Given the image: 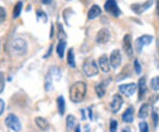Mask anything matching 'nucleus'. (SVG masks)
<instances>
[{
    "instance_id": "obj_10",
    "label": "nucleus",
    "mask_w": 159,
    "mask_h": 132,
    "mask_svg": "<svg viewBox=\"0 0 159 132\" xmlns=\"http://www.w3.org/2000/svg\"><path fill=\"white\" fill-rule=\"evenodd\" d=\"M123 49L125 51V54L127 55V57H133L134 51H133V45H132V36H131V35L126 34L123 37Z\"/></svg>"
},
{
    "instance_id": "obj_40",
    "label": "nucleus",
    "mask_w": 159,
    "mask_h": 132,
    "mask_svg": "<svg viewBox=\"0 0 159 132\" xmlns=\"http://www.w3.org/2000/svg\"><path fill=\"white\" fill-rule=\"evenodd\" d=\"M53 36V25H51V38Z\"/></svg>"
},
{
    "instance_id": "obj_29",
    "label": "nucleus",
    "mask_w": 159,
    "mask_h": 132,
    "mask_svg": "<svg viewBox=\"0 0 159 132\" xmlns=\"http://www.w3.org/2000/svg\"><path fill=\"white\" fill-rule=\"evenodd\" d=\"M140 132H148V125L146 121H142L139 123Z\"/></svg>"
},
{
    "instance_id": "obj_9",
    "label": "nucleus",
    "mask_w": 159,
    "mask_h": 132,
    "mask_svg": "<svg viewBox=\"0 0 159 132\" xmlns=\"http://www.w3.org/2000/svg\"><path fill=\"white\" fill-rule=\"evenodd\" d=\"M122 61V56H121V52L118 49L113 50V52L111 53L110 56V64L111 67H112L114 69L118 68Z\"/></svg>"
},
{
    "instance_id": "obj_26",
    "label": "nucleus",
    "mask_w": 159,
    "mask_h": 132,
    "mask_svg": "<svg viewBox=\"0 0 159 132\" xmlns=\"http://www.w3.org/2000/svg\"><path fill=\"white\" fill-rule=\"evenodd\" d=\"M75 117L74 115H69L67 117H66V128L68 130H72L74 128V125H75Z\"/></svg>"
},
{
    "instance_id": "obj_31",
    "label": "nucleus",
    "mask_w": 159,
    "mask_h": 132,
    "mask_svg": "<svg viewBox=\"0 0 159 132\" xmlns=\"http://www.w3.org/2000/svg\"><path fill=\"white\" fill-rule=\"evenodd\" d=\"M6 19V11L3 6H0V24L5 21Z\"/></svg>"
},
{
    "instance_id": "obj_28",
    "label": "nucleus",
    "mask_w": 159,
    "mask_h": 132,
    "mask_svg": "<svg viewBox=\"0 0 159 132\" xmlns=\"http://www.w3.org/2000/svg\"><path fill=\"white\" fill-rule=\"evenodd\" d=\"M5 84H6V78L3 72H0V93L4 92L5 90Z\"/></svg>"
},
{
    "instance_id": "obj_22",
    "label": "nucleus",
    "mask_w": 159,
    "mask_h": 132,
    "mask_svg": "<svg viewBox=\"0 0 159 132\" xmlns=\"http://www.w3.org/2000/svg\"><path fill=\"white\" fill-rule=\"evenodd\" d=\"M96 93L97 95L99 97V98H102L105 94V92H106V84L104 82H101L99 84H97L96 88Z\"/></svg>"
},
{
    "instance_id": "obj_24",
    "label": "nucleus",
    "mask_w": 159,
    "mask_h": 132,
    "mask_svg": "<svg viewBox=\"0 0 159 132\" xmlns=\"http://www.w3.org/2000/svg\"><path fill=\"white\" fill-rule=\"evenodd\" d=\"M53 77L51 76L50 73H48V75H46L45 78V90L46 92H51L53 90Z\"/></svg>"
},
{
    "instance_id": "obj_15",
    "label": "nucleus",
    "mask_w": 159,
    "mask_h": 132,
    "mask_svg": "<svg viewBox=\"0 0 159 132\" xmlns=\"http://www.w3.org/2000/svg\"><path fill=\"white\" fill-rule=\"evenodd\" d=\"M134 109L133 106H129L127 109L124 112V114L122 115V120L126 122V123H131L134 121Z\"/></svg>"
},
{
    "instance_id": "obj_20",
    "label": "nucleus",
    "mask_w": 159,
    "mask_h": 132,
    "mask_svg": "<svg viewBox=\"0 0 159 132\" xmlns=\"http://www.w3.org/2000/svg\"><path fill=\"white\" fill-rule=\"evenodd\" d=\"M57 109H58V113L61 115H63L66 112V101L63 96H59L57 99Z\"/></svg>"
},
{
    "instance_id": "obj_21",
    "label": "nucleus",
    "mask_w": 159,
    "mask_h": 132,
    "mask_svg": "<svg viewBox=\"0 0 159 132\" xmlns=\"http://www.w3.org/2000/svg\"><path fill=\"white\" fill-rule=\"evenodd\" d=\"M22 7H23V3L21 1H19L15 4V6L13 7V11H12V17L14 19L18 18L20 13H21V11H22Z\"/></svg>"
},
{
    "instance_id": "obj_4",
    "label": "nucleus",
    "mask_w": 159,
    "mask_h": 132,
    "mask_svg": "<svg viewBox=\"0 0 159 132\" xmlns=\"http://www.w3.org/2000/svg\"><path fill=\"white\" fill-rule=\"evenodd\" d=\"M5 123L7 128H9L10 130H13L15 132H20L21 130V123L19 120L17 116L13 114H10L7 115L6 118Z\"/></svg>"
},
{
    "instance_id": "obj_25",
    "label": "nucleus",
    "mask_w": 159,
    "mask_h": 132,
    "mask_svg": "<svg viewBox=\"0 0 159 132\" xmlns=\"http://www.w3.org/2000/svg\"><path fill=\"white\" fill-rule=\"evenodd\" d=\"M49 73L51 74L52 77H55L57 81L59 80L61 78V75H62L60 69L58 68L57 67H51V68H50V72Z\"/></svg>"
},
{
    "instance_id": "obj_6",
    "label": "nucleus",
    "mask_w": 159,
    "mask_h": 132,
    "mask_svg": "<svg viewBox=\"0 0 159 132\" xmlns=\"http://www.w3.org/2000/svg\"><path fill=\"white\" fill-rule=\"evenodd\" d=\"M154 37L149 35H143L142 36L138 37L135 41V47H136L137 52L141 53L142 52V49L145 45H148L151 44L153 41Z\"/></svg>"
},
{
    "instance_id": "obj_2",
    "label": "nucleus",
    "mask_w": 159,
    "mask_h": 132,
    "mask_svg": "<svg viewBox=\"0 0 159 132\" xmlns=\"http://www.w3.org/2000/svg\"><path fill=\"white\" fill-rule=\"evenodd\" d=\"M11 52L17 57H22L28 52V44L23 38H15L11 44Z\"/></svg>"
},
{
    "instance_id": "obj_12",
    "label": "nucleus",
    "mask_w": 159,
    "mask_h": 132,
    "mask_svg": "<svg viewBox=\"0 0 159 132\" xmlns=\"http://www.w3.org/2000/svg\"><path fill=\"white\" fill-rule=\"evenodd\" d=\"M124 103L123 98L119 94H115L112 98V101L111 103V110L113 114H117L119 112L122 105Z\"/></svg>"
},
{
    "instance_id": "obj_38",
    "label": "nucleus",
    "mask_w": 159,
    "mask_h": 132,
    "mask_svg": "<svg viewBox=\"0 0 159 132\" xmlns=\"http://www.w3.org/2000/svg\"><path fill=\"white\" fill-rule=\"evenodd\" d=\"M157 14H158L159 16V1L157 2Z\"/></svg>"
},
{
    "instance_id": "obj_11",
    "label": "nucleus",
    "mask_w": 159,
    "mask_h": 132,
    "mask_svg": "<svg viewBox=\"0 0 159 132\" xmlns=\"http://www.w3.org/2000/svg\"><path fill=\"white\" fill-rule=\"evenodd\" d=\"M119 92L122 94L125 95L126 97H131L132 95L134 94V92H136L137 85L135 83H128V84H122L119 87Z\"/></svg>"
},
{
    "instance_id": "obj_35",
    "label": "nucleus",
    "mask_w": 159,
    "mask_h": 132,
    "mask_svg": "<svg viewBox=\"0 0 159 132\" xmlns=\"http://www.w3.org/2000/svg\"><path fill=\"white\" fill-rule=\"evenodd\" d=\"M52 49H53V46L51 45V46H50V49H49V52H47L45 55L43 56V58H44V59H46V58H49L50 56H51V52H52Z\"/></svg>"
},
{
    "instance_id": "obj_32",
    "label": "nucleus",
    "mask_w": 159,
    "mask_h": 132,
    "mask_svg": "<svg viewBox=\"0 0 159 132\" xmlns=\"http://www.w3.org/2000/svg\"><path fill=\"white\" fill-rule=\"evenodd\" d=\"M118 129V121L112 120L110 123V132H117Z\"/></svg>"
},
{
    "instance_id": "obj_14",
    "label": "nucleus",
    "mask_w": 159,
    "mask_h": 132,
    "mask_svg": "<svg viewBox=\"0 0 159 132\" xmlns=\"http://www.w3.org/2000/svg\"><path fill=\"white\" fill-rule=\"evenodd\" d=\"M102 13V10L97 5H93L91 6L90 9L89 10L88 12V18L89 20H94L97 17H98Z\"/></svg>"
},
{
    "instance_id": "obj_23",
    "label": "nucleus",
    "mask_w": 159,
    "mask_h": 132,
    "mask_svg": "<svg viewBox=\"0 0 159 132\" xmlns=\"http://www.w3.org/2000/svg\"><path fill=\"white\" fill-rule=\"evenodd\" d=\"M67 64L71 68H74L76 64H75V59H74V53L73 48H70L67 52Z\"/></svg>"
},
{
    "instance_id": "obj_33",
    "label": "nucleus",
    "mask_w": 159,
    "mask_h": 132,
    "mask_svg": "<svg viewBox=\"0 0 159 132\" xmlns=\"http://www.w3.org/2000/svg\"><path fill=\"white\" fill-rule=\"evenodd\" d=\"M5 106H6V104L4 102V100L0 98V116L2 115V114L5 111Z\"/></svg>"
},
{
    "instance_id": "obj_7",
    "label": "nucleus",
    "mask_w": 159,
    "mask_h": 132,
    "mask_svg": "<svg viewBox=\"0 0 159 132\" xmlns=\"http://www.w3.org/2000/svg\"><path fill=\"white\" fill-rule=\"evenodd\" d=\"M110 36H111V33H110L109 29L103 28L97 32L95 41L98 45H103V44H106L108 42L109 39H110Z\"/></svg>"
},
{
    "instance_id": "obj_17",
    "label": "nucleus",
    "mask_w": 159,
    "mask_h": 132,
    "mask_svg": "<svg viewBox=\"0 0 159 132\" xmlns=\"http://www.w3.org/2000/svg\"><path fill=\"white\" fill-rule=\"evenodd\" d=\"M149 113H150V106H149L148 104L145 103L141 106V108L139 110L138 116L141 119H145V118H147L149 115Z\"/></svg>"
},
{
    "instance_id": "obj_8",
    "label": "nucleus",
    "mask_w": 159,
    "mask_h": 132,
    "mask_svg": "<svg viewBox=\"0 0 159 132\" xmlns=\"http://www.w3.org/2000/svg\"><path fill=\"white\" fill-rule=\"evenodd\" d=\"M152 5H153V0H147L142 4H133L131 6V9L136 14H142V12L148 10Z\"/></svg>"
},
{
    "instance_id": "obj_30",
    "label": "nucleus",
    "mask_w": 159,
    "mask_h": 132,
    "mask_svg": "<svg viewBox=\"0 0 159 132\" xmlns=\"http://www.w3.org/2000/svg\"><path fill=\"white\" fill-rule=\"evenodd\" d=\"M134 70L136 72L137 75H140L142 73V65L138 61V59H134Z\"/></svg>"
},
{
    "instance_id": "obj_3",
    "label": "nucleus",
    "mask_w": 159,
    "mask_h": 132,
    "mask_svg": "<svg viewBox=\"0 0 159 132\" xmlns=\"http://www.w3.org/2000/svg\"><path fill=\"white\" fill-rule=\"evenodd\" d=\"M83 72L88 77H92L98 74V68L96 61L93 59H86L82 66Z\"/></svg>"
},
{
    "instance_id": "obj_16",
    "label": "nucleus",
    "mask_w": 159,
    "mask_h": 132,
    "mask_svg": "<svg viewBox=\"0 0 159 132\" xmlns=\"http://www.w3.org/2000/svg\"><path fill=\"white\" fill-rule=\"evenodd\" d=\"M138 87H139V99L142 100L145 93L147 92V85H146V81L144 77L140 78V80L138 82Z\"/></svg>"
},
{
    "instance_id": "obj_13",
    "label": "nucleus",
    "mask_w": 159,
    "mask_h": 132,
    "mask_svg": "<svg viewBox=\"0 0 159 132\" xmlns=\"http://www.w3.org/2000/svg\"><path fill=\"white\" fill-rule=\"evenodd\" d=\"M98 65L100 67V68L103 73H109L111 70V64H110V59L108 57L104 54L102 55L98 59Z\"/></svg>"
},
{
    "instance_id": "obj_36",
    "label": "nucleus",
    "mask_w": 159,
    "mask_h": 132,
    "mask_svg": "<svg viewBox=\"0 0 159 132\" xmlns=\"http://www.w3.org/2000/svg\"><path fill=\"white\" fill-rule=\"evenodd\" d=\"M121 132H131V130L129 127H125V129H123L122 130V131Z\"/></svg>"
},
{
    "instance_id": "obj_39",
    "label": "nucleus",
    "mask_w": 159,
    "mask_h": 132,
    "mask_svg": "<svg viewBox=\"0 0 159 132\" xmlns=\"http://www.w3.org/2000/svg\"><path fill=\"white\" fill-rule=\"evenodd\" d=\"M75 132H81L80 131V126H77V128H76V130H75Z\"/></svg>"
},
{
    "instance_id": "obj_18",
    "label": "nucleus",
    "mask_w": 159,
    "mask_h": 132,
    "mask_svg": "<svg viewBox=\"0 0 159 132\" xmlns=\"http://www.w3.org/2000/svg\"><path fill=\"white\" fill-rule=\"evenodd\" d=\"M34 122L37 125V127L39 129H41V130H47L49 128V122L43 117H41V116L35 117Z\"/></svg>"
},
{
    "instance_id": "obj_37",
    "label": "nucleus",
    "mask_w": 159,
    "mask_h": 132,
    "mask_svg": "<svg viewBox=\"0 0 159 132\" xmlns=\"http://www.w3.org/2000/svg\"><path fill=\"white\" fill-rule=\"evenodd\" d=\"M52 2V0H43V3L45 4V5H48V4H51Z\"/></svg>"
},
{
    "instance_id": "obj_1",
    "label": "nucleus",
    "mask_w": 159,
    "mask_h": 132,
    "mask_svg": "<svg viewBox=\"0 0 159 132\" xmlns=\"http://www.w3.org/2000/svg\"><path fill=\"white\" fill-rule=\"evenodd\" d=\"M87 93V85L83 82H76L70 88V99L74 103H80L81 102L86 96Z\"/></svg>"
},
{
    "instance_id": "obj_19",
    "label": "nucleus",
    "mask_w": 159,
    "mask_h": 132,
    "mask_svg": "<svg viewBox=\"0 0 159 132\" xmlns=\"http://www.w3.org/2000/svg\"><path fill=\"white\" fill-rule=\"evenodd\" d=\"M66 43L64 39H60L59 43L57 44L56 51H57V55L59 56V58L63 59L64 58V54H65V50H66Z\"/></svg>"
},
{
    "instance_id": "obj_27",
    "label": "nucleus",
    "mask_w": 159,
    "mask_h": 132,
    "mask_svg": "<svg viewBox=\"0 0 159 132\" xmlns=\"http://www.w3.org/2000/svg\"><path fill=\"white\" fill-rule=\"evenodd\" d=\"M150 85L154 91H159V75L154 77L153 79L150 81Z\"/></svg>"
},
{
    "instance_id": "obj_34",
    "label": "nucleus",
    "mask_w": 159,
    "mask_h": 132,
    "mask_svg": "<svg viewBox=\"0 0 159 132\" xmlns=\"http://www.w3.org/2000/svg\"><path fill=\"white\" fill-rule=\"evenodd\" d=\"M152 117H153V121H154V126L156 127L157 126V121H158V115L156 113V112H154L153 115H152Z\"/></svg>"
},
{
    "instance_id": "obj_5",
    "label": "nucleus",
    "mask_w": 159,
    "mask_h": 132,
    "mask_svg": "<svg viewBox=\"0 0 159 132\" xmlns=\"http://www.w3.org/2000/svg\"><path fill=\"white\" fill-rule=\"evenodd\" d=\"M104 10L107 12L109 14L112 15L113 17L118 18L121 14V11L119 9L116 0H107L104 4Z\"/></svg>"
}]
</instances>
